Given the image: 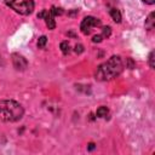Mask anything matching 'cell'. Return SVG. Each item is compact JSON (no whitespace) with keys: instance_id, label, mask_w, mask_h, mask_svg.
<instances>
[{"instance_id":"6da1fadb","label":"cell","mask_w":155,"mask_h":155,"mask_svg":"<svg viewBox=\"0 0 155 155\" xmlns=\"http://www.w3.org/2000/svg\"><path fill=\"white\" fill-rule=\"evenodd\" d=\"M122 61L119 56H111L107 62L101 64L96 70V79L99 81H109L119 76L122 71Z\"/></svg>"},{"instance_id":"7a4b0ae2","label":"cell","mask_w":155,"mask_h":155,"mask_svg":"<svg viewBox=\"0 0 155 155\" xmlns=\"http://www.w3.org/2000/svg\"><path fill=\"white\" fill-rule=\"evenodd\" d=\"M24 114L23 107L12 99L0 102V119L6 122H15L22 119Z\"/></svg>"},{"instance_id":"3957f363","label":"cell","mask_w":155,"mask_h":155,"mask_svg":"<svg viewBox=\"0 0 155 155\" xmlns=\"http://www.w3.org/2000/svg\"><path fill=\"white\" fill-rule=\"evenodd\" d=\"M5 4L19 15H30L34 10V0H5Z\"/></svg>"},{"instance_id":"277c9868","label":"cell","mask_w":155,"mask_h":155,"mask_svg":"<svg viewBox=\"0 0 155 155\" xmlns=\"http://www.w3.org/2000/svg\"><path fill=\"white\" fill-rule=\"evenodd\" d=\"M99 25H101V21L98 18L92 17V16H87L82 19V22L80 24V29L85 35H88L93 27H99Z\"/></svg>"},{"instance_id":"5b68a950","label":"cell","mask_w":155,"mask_h":155,"mask_svg":"<svg viewBox=\"0 0 155 155\" xmlns=\"http://www.w3.org/2000/svg\"><path fill=\"white\" fill-rule=\"evenodd\" d=\"M38 18H44L45 23L47 25L48 29H54L56 27V22H54V16L51 13L50 10H42L41 12L38 13Z\"/></svg>"},{"instance_id":"8992f818","label":"cell","mask_w":155,"mask_h":155,"mask_svg":"<svg viewBox=\"0 0 155 155\" xmlns=\"http://www.w3.org/2000/svg\"><path fill=\"white\" fill-rule=\"evenodd\" d=\"M12 64L17 70H25V68L28 67L27 59L23 56L18 54V53H13L12 54Z\"/></svg>"},{"instance_id":"52a82bcc","label":"cell","mask_w":155,"mask_h":155,"mask_svg":"<svg viewBox=\"0 0 155 155\" xmlns=\"http://www.w3.org/2000/svg\"><path fill=\"white\" fill-rule=\"evenodd\" d=\"M154 27H155V13L151 12V13L148 16V18L145 19V28H147L148 30H153Z\"/></svg>"},{"instance_id":"ba28073f","label":"cell","mask_w":155,"mask_h":155,"mask_svg":"<svg viewBox=\"0 0 155 155\" xmlns=\"http://www.w3.org/2000/svg\"><path fill=\"white\" fill-rule=\"evenodd\" d=\"M109 13H110L111 18H113L116 23H120V22H121V13H120V11H119L116 7H109Z\"/></svg>"},{"instance_id":"9c48e42d","label":"cell","mask_w":155,"mask_h":155,"mask_svg":"<svg viewBox=\"0 0 155 155\" xmlns=\"http://www.w3.org/2000/svg\"><path fill=\"white\" fill-rule=\"evenodd\" d=\"M96 114H97L98 117H105V116L109 114V110H108L107 107H99V108L97 109Z\"/></svg>"},{"instance_id":"30bf717a","label":"cell","mask_w":155,"mask_h":155,"mask_svg":"<svg viewBox=\"0 0 155 155\" xmlns=\"http://www.w3.org/2000/svg\"><path fill=\"white\" fill-rule=\"evenodd\" d=\"M61 50H62V52H63L64 54H68V53H69V51H70V46H69L68 41H63V42H61Z\"/></svg>"},{"instance_id":"8fae6325","label":"cell","mask_w":155,"mask_h":155,"mask_svg":"<svg viewBox=\"0 0 155 155\" xmlns=\"http://www.w3.org/2000/svg\"><path fill=\"white\" fill-rule=\"evenodd\" d=\"M50 11H51V13H52L53 16H61V15L63 13V10H62L61 7H54V6H52Z\"/></svg>"},{"instance_id":"7c38bea8","label":"cell","mask_w":155,"mask_h":155,"mask_svg":"<svg viewBox=\"0 0 155 155\" xmlns=\"http://www.w3.org/2000/svg\"><path fill=\"white\" fill-rule=\"evenodd\" d=\"M46 42H47V38H46L45 35H42V36H40L39 40H38V46H39L40 48H42V47H45Z\"/></svg>"},{"instance_id":"4fadbf2b","label":"cell","mask_w":155,"mask_h":155,"mask_svg":"<svg viewBox=\"0 0 155 155\" xmlns=\"http://www.w3.org/2000/svg\"><path fill=\"white\" fill-rule=\"evenodd\" d=\"M110 34H111V28H110V27H104V28H103V34H102V36H103V38H109Z\"/></svg>"},{"instance_id":"5bb4252c","label":"cell","mask_w":155,"mask_h":155,"mask_svg":"<svg viewBox=\"0 0 155 155\" xmlns=\"http://www.w3.org/2000/svg\"><path fill=\"white\" fill-rule=\"evenodd\" d=\"M149 65H150V68H154L155 67V63H154V52H150V54H149Z\"/></svg>"},{"instance_id":"9a60e30c","label":"cell","mask_w":155,"mask_h":155,"mask_svg":"<svg viewBox=\"0 0 155 155\" xmlns=\"http://www.w3.org/2000/svg\"><path fill=\"white\" fill-rule=\"evenodd\" d=\"M102 39H103V36H102V35H94V36H93V39H92V41H93V42H101V41H102Z\"/></svg>"},{"instance_id":"2e32d148","label":"cell","mask_w":155,"mask_h":155,"mask_svg":"<svg viewBox=\"0 0 155 155\" xmlns=\"http://www.w3.org/2000/svg\"><path fill=\"white\" fill-rule=\"evenodd\" d=\"M82 51H84V46L82 45H76L75 46V52L76 53H81Z\"/></svg>"},{"instance_id":"e0dca14e","label":"cell","mask_w":155,"mask_h":155,"mask_svg":"<svg viewBox=\"0 0 155 155\" xmlns=\"http://www.w3.org/2000/svg\"><path fill=\"white\" fill-rule=\"evenodd\" d=\"M94 148H96V147H94V143H90V144H88V148H87V149H88V150L91 151V150H93Z\"/></svg>"},{"instance_id":"ac0fdd59","label":"cell","mask_w":155,"mask_h":155,"mask_svg":"<svg viewBox=\"0 0 155 155\" xmlns=\"http://www.w3.org/2000/svg\"><path fill=\"white\" fill-rule=\"evenodd\" d=\"M142 1H144L145 4H149V5H153L155 2V0H142Z\"/></svg>"},{"instance_id":"d6986e66","label":"cell","mask_w":155,"mask_h":155,"mask_svg":"<svg viewBox=\"0 0 155 155\" xmlns=\"http://www.w3.org/2000/svg\"><path fill=\"white\" fill-rule=\"evenodd\" d=\"M116 1H117V0H108V2H109V5H110L111 2H113V4H115Z\"/></svg>"}]
</instances>
